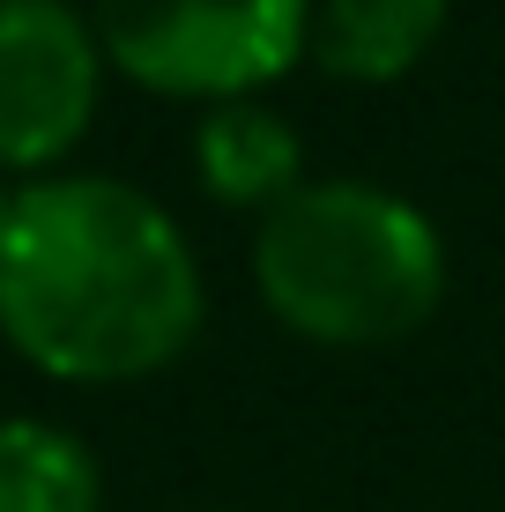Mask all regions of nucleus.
I'll return each mask as SVG.
<instances>
[{"instance_id":"1","label":"nucleus","mask_w":505,"mask_h":512,"mask_svg":"<svg viewBox=\"0 0 505 512\" xmlns=\"http://www.w3.org/2000/svg\"><path fill=\"white\" fill-rule=\"evenodd\" d=\"M201 334L194 245L142 186L75 171L38 179L0 216V342L45 379L127 386Z\"/></svg>"},{"instance_id":"2","label":"nucleus","mask_w":505,"mask_h":512,"mask_svg":"<svg viewBox=\"0 0 505 512\" xmlns=\"http://www.w3.org/2000/svg\"><path fill=\"white\" fill-rule=\"evenodd\" d=\"M253 282L290 334L320 349H387L431 327L446 297V238L372 179H305L253 231Z\"/></svg>"},{"instance_id":"3","label":"nucleus","mask_w":505,"mask_h":512,"mask_svg":"<svg viewBox=\"0 0 505 512\" xmlns=\"http://www.w3.org/2000/svg\"><path fill=\"white\" fill-rule=\"evenodd\" d=\"M90 30L134 90L231 104L305 60L312 0H97Z\"/></svg>"},{"instance_id":"4","label":"nucleus","mask_w":505,"mask_h":512,"mask_svg":"<svg viewBox=\"0 0 505 512\" xmlns=\"http://www.w3.org/2000/svg\"><path fill=\"white\" fill-rule=\"evenodd\" d=\"M104 45L75 0H0V171H52L97 119Z\"/></svg>"},{"instance_id":"5","label":"nucleus","mask_w":505,"mask_h":512,"mask_svg":"<svg viewBox=\"0 0 505 512\" xmlns=\"http://www.w3.org/2000/svg\"><path fill=\"white\" fill-rule=\"evenodd\" d=\"M194 179L216 208L268 216V208H283L290 193L305 186V141L260 97L208 104L201 127H194Z\"/></svg>"},{"instance_id":"6","label":"nucleus","mask_w":505,"mask_h":512,"mask_svg":"<svg viewBox=\"0 0 505 512\" xmlns=\"http://www.w3.org/2000/svg\"><path fill=\"white\" fill-rule=\"evenodd\" d=\"M446 30V0H312L305 52L335 82H402Z\"/></svg>"},{"instance_id":"7","label":"nucleus","mask_w":505,"mask_h":512,"mask_svg":"<svg viewBox=\"0 0 505 512\" xmlns=\"http://www.w3.org/2000/svg\"><path fill=\"white\" fill-rule=\"evenodd\" d=\"M104 475L75 431L45 416H0V512H97Z\"/></svg>"},{"instance_id":"8","label":"nucleus","mask_w":505,"mask_h":512,"mask_svg":"<svg viewBox=\"0 0 505 512\" xmlns=\"http://www.w3.org/2000/svg\"><path fill=\"white\" fill-rule=\"evenodd\" d=\"M8 201H15V193H8V171H0V216H8Z\"/></svg>"},{"instance_id":"9","label":"nucleus","mask_w":505,"mask_h":512,"mask_svg":"<svg viewBox=\"0 0 505 512\" xmlns=\"http://www.w3.org/2000/svg\"><path fill=\"white\" fill-rule=\"evenodd\" d=\"M194 512H208V505H194Z\"/></svg>"}]
</instances>
